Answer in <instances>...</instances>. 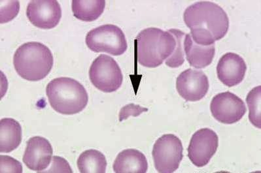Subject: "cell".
I'll return each instance as SVG.
<instances>
[{
    "label": "cell",
    "mask_w": 261,
    "mask_h": 173,
    "mask_svg": "<svg viewBox=\"0 0 261 173\" xmlns=\"http://www.w3.org/2000/svg\"><path fill=\"white\" fill-rule=\"evenodd\" d=\"M77 165L79 170L82 173H105L108 163L101 152L90 149L81 154Z\"/></svg>",
    "instance_id": "cell-18"
},
{
    "label": "cell",
    "mask_w": 261,
    "mask_h": 173,
    "mask_svg": "<svg viewBox=\"0 0 261 173\" xmlns=\"http://www.w3.org/2000/svg\"><path fill=\"white\" fill-rule=\"evenodd\" d=\"M184 47L185 56L193 68H205L213 62L216 54L214 45L207 47L197 45L192 39L190 34H187L185 36Z\"/></svg>",
    "instance_id": "cell-14"
},
{
    "label": "cell",
    "mask_w": 261,
    "mask_h": 173,
    "mask_svg": "<svg viewBox=\"0 0 261 173\" xmlns=\"http://www.w3.org/2000/svg\"><path fill=\"white\" fill-rule=\"evenodd\" d=\"M138 63L145 68L160 66L172 56L176 47V40L169 31L148 27L138 34L136 39Z\"/></svg>",
    "instance_id": "cell-2"
},
{
    "label": "cell",
    "mask_w": 261,
    "mask_h": 173,
    "mask_svg": "<svg viewBox=\"0 0 261 173\" xmlns=\"http://www.w3.org/2000/svg\"><path fill=\"white\" fill-rule=\"evenodd\" d=\"M184 19L190 28L194 42L205 47L223 39L229 28L227 14L219 5L211 2L191 5L185 11Z\"/></svg>",
    "instance_id": "cell-1"
},
{
    "label": "cell",
    "mask_w": 261,
    "mask_h": 173,
    "mask_svg": "<svg viewBox=\"0 0 261 173\" xmlns=\"http://www.w3.org/2000/svg\"><path fill=\"white\" fill-rule=\"evenodd\" d=\"M249 108V119L252 125L261 128V86L254 88L249 92L246 98Z\"/></svg>",
    "instance_id": "cell-19"
},
{
    "label": "cell",
    "mask_w": 261,
    "mask_h": 173,
    "mask_svg": "<svg viewBox=\"0 0 261 173\" xmlns=\"http://www.w3.org/2000/svg\"><path fill=\"white\" fill-rule=\"evenodd\" d=\"M0 158H1L0 172H22V166L19 161L8 156L2 155Z\"/></svg>",
    "instance_id": "cell-22"
},
{
    "label": "cell",
    "mask_w": 261,
    "mask_h": 173,
    "mask_svg": "<svg viewBox=\"0 0 261 173\" xmlns=\"http://www.w3.org/2000/svg\"><path fill=\"white\" fill-rule=\"evenodd\" d=\"M148 111V108L141 107L138 105L131 103L124 106L120 110L119 115V122L128 119L130 117H137L142 113Z\"/></svg>",
    "instance_id": "cell-23"
},
{
    "label": "cell",
    "mask_w": 261,
    "mask_h": 173,
    "mask_svg": "<svg viewBox=\"0 0 261 173\" xmlns=\"http://www.w3.org/2000/svg\"><path fill=\"white\" fill-rule=\"evenodd\" d=\"M46 94L53 109L62 114H77L85 109L89 102L86 89L71 78H55L47 84Z\"/></svg>",
    "instance_id": "cell-4"
},
{
    "label": "cell",
    "mask_w": 261,
    "mask_h": 173,
    "mask_svg": "<svg viewBox=\"0 0 261 173\" xmlns=\"http://www.w3.org/2000/svg\"><path fill=\"white\" fill-rule=\"evenodd\" d=\"M43 172H68L72 173V169L65 159L59 156L53 158V163L49 169Z\"/></svg>",
    "instance_id": "cell-24"
},
{
    "label": "cell",
    "mask_w": 261,
    "mask_h": 173,
    "mask_svg": "<svg viewBox=\"0 0 261 173\" xmlns=\"http://www.w3.org/2000/svg\"><path fill=\"white\" fill-rule=\"evenodd\" d=\"M174 36L176 40V47L172 56L166 60V65L171 68H177L183 65L185 62L184 41L186 33L177 29L168 31Z\"/></svg>",
    "instance_id": "cell-20"
},
{
    "label": "cell",
    "mask_w": 261,
    "mask_h": 173,
    "mask_svg": "<svg viewBox=\"0 0 261 173\" xmlns=\"http://www.w3.org/2000/svg\"><path fill=\"white\" fill-rule=\"evenodd\" d=\"M219 137L214 131L202 128L192 136L188 147V157L194 165L203 167L208 164L218 151Z\"/></svg>",
    "instance_id": "cell-8"
},
{
    "label": "cell",
    "mask_w": 261,
    "mask_h": 173,
    "mask_svg": "<svg viewBox=\"0 0 261 173\" xmlns=\"http://www.w3.org/2000/svg\"><path fill=\"white\" fill-rule=\"evenodd\" d=\"M53 154L50 142L45 138L37 136L28 140L22 160L29 169L42 172L50 165Z\"/></svg>",
    "instance_id": "cell-12"
},
{
    "label": "cell",
    "mask_w": 261,
    "mask_h": 173,
    "mask_svg": "<svg viewBox=\"0 0 261 173\" xmlns=\"http://www.w3.org/2000/svg\"><path fill=\"white\" fill-rule=\"evenodd\" d=\"M210 110L214 119L224 124L237 123L247 112L244 101L230 92L214 96L210 104Z\"/></svg>",
    "instance_id": "cell-9"
},
{
    "label": "cell",
    "mask_w": 261,
    "mask_h": 173,
    "mask_svg": "<svg viewBox=\"0 0 261 173\" xmlns=\"http://www.w3.org/2000/svg\"><path fill=\"white\" fill-rule=\"evenodd\" d=\"M71 3L73 16L85 22L98 19L106 8L105 0H73Z\"/></svg>",
    "instance_id": "cell-17"
},
{
    "label": "cell",
    "mask_w": 261,
    "mask_h": 173,
    "mask_svg": "<svg viewBox=\"0 0 261 173\" xmlns=\"http://www.w3.org/2000/svg\"><path fill=\"white\" fill-rule=\"evenodd\" d=\"M113 169L116 173H145L148 170V163L142 152L126 149L118 154Z\"/></svg>",
    "instance_id": "cell-15"
},
{
    "label": "cell",
    "mask_w": 261,
    "mask_h": 173,
    "mask_svg": "<svg viewBox=\"0 0 261 173\" xmlns=\"http://www.w3.org/2000/svg\"><path fill=\"white\" fill-rule=\"evenodd\" d=\"M27 16L34 26L43 30L53 29L61 21V5L56 0H34L28 5Z\"/></svg>",
    "instance_id": "cell-10"
},
{
    "label": "cell",
    "mask_w": 261,
    "mask_h": 173,
    "mask_svg": "<svg viewBox=\"0 0 261 173\" xmlns=\"http://www.w3.org/2000/svg\"><path fill=\"white\" fill-rule=\"evenodd\" d=\"M246 71V62L240 55L233 52L224 54L217 66L219 80L228 87L237 86L243 81Z\"/></svg>",
    "instance_id": "cell-13"
},
{
    "label": "cell",
    "mask_w": 261,
    "mask_h": 173,
    "mask_svg": "<svg viewBox=\"0 0 261 173\" xmlns=\"http://www.w3.org/2000/svg\"><path fill=\"white\" fill-rule=\"evenodd\" d=\"M22 127L13 119L0 121V152L9 153L17 149L22 142Z\"/></svg>",
    "instance_id": "cell-16"
},
{
    "label": "cell",
    "mask_w": 261,
    "mask_h": 173,
    "mask_svg": "<svg viewBox=\"0 0 261 173\" xmlns=\"http://www.w3.org/2000/svg\"><path fill=\"white\" fill-rule=\"evenodd\" d=\"M209 88L208 78L202 71L186 69L176 79L177 91L187 101L195 102L202 100Z\"/></svg>",
    "instance_id": "cell-11"
},
{
    "label": "cell",
    "mask_w": 261,
    "mask_h": 173,
    "mask_svg": "<svg viewBox=\"0 0 261 173\" xmlns=\"http://www.w3.org/2000/svg\"><path fill=\"white\" fill-rule=\"evenodd\" d=\"M89 78L94 87L105 93L117 91L123 82V75L117 62L105 54L100 55L92 62Z\"/></svg>",
    "instance_id": "cell-7"
},
{
    "label": "cell",
    "mask_w": 261,
    "mask_h": 173,
    "mask_svg": "<svg viewBox=\"0 0 261 173\" xmlns=\"http://www.w3.org/2000/svg\"><path fill=\"white\" fill-rule=\"evenodd\" d=\"M54 59L47 46L39 42L23 44L16 50L13 65L20 77L31 82L45 78L52 70Z\"/></svg>",
    "instance_id": "cell-3"
},
{
    "label": "cell",
    "mask_w": 261,
    "mask_h": 173,
    "mask_svg": "<svg viewBox=\"0 0 261 173\" xmlns=\"http://www.w3.org/2000/svg\"><path fill=\"white\" fill-rule=\"evenodd\" d=\"M181 140L174 134H165L156 140L152 149L154 167L160 173H172L178 169L184 158Z\"/></svg>",
    "instance_id": "cell-6"
},
{
    "label": "cell",
    "mask_w": 261,
    "mask_h": 173,
    "mask_svg": "<svg viewBox=\"0 0 261 173\" xmlns=\"http://www.w3.org/2000/svg\"><path fill=\"white\" fill-rule=\"evenodd\" d=\"M87 47L94 52H106L112 56H121L128 48L124 32L113 24L96 27L87 34Z\"/></svg>",
    "instance_id": "cell-5"
},
{
    "label": "cell",
    "mask_w": 261,
    "mask_h": 173,
    "mask_svg": "<svg viewBox=\"0 0 261 173\" xmlns=\"http://www.w3.org/2000/svg\"><path fill=\"white\" fill-rule=\"evenodd\" d=\"M2 1L1 5V24L7 23L17 17L19 11L20 4L18 1Z\"/></svg>",
    "instance_id": "cell-21"
}]
</instances>
